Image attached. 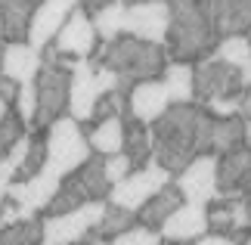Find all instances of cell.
<instances>
[{
    "label": "cell",
    "mask_w": 251,
    "mask_h": 245,
    "mask_svg": "<svg viewBox=\"0 0 251 245\" xmlns=\"http://www.w3.org/2000/svg\"><path fill=\"white\" fill-rule=\"evenodd\" d=\"M81 6V0H41L31 16V28H28V44L34 50H47L56 34L62 31V25L69 22V16Z\"/></svg>",
    "instance_id": "cell-11"
},
{
    "label": "cell",
    "mask_w": 251,
    "mask_h": 245,
    "mask_svg": "<svg viewBox=\"0 0 251 245\" xmlns=\"http://www.w3.org/2000/svg\"><path fill=\"white\" fill-rule=\"evenodd\" d=\"M192 245H236L229 236H217V233H205L199 242H192Z\"/></svg>",
    "instance_id": "cell-36"
},
{
    "label": "cell",
    "mask_w": 251,
    "mask_h": 245,
    "mask_svg": "<svg viewBox=\"0 0 251 245\" xmlns=\"http://www.w3.org/2000/svg\"><path fill=\"white\" fill-rule=\"evenodd\" d=\"M121 3H137V0H121Z\"/></svg>",
    "instance_id": "cell-43"
},
{
    "label": "cell",
    "mask_w": 251,
    "mask_h": 245,
    "mask_svg": "<svg viewBox=\"0 0 251 245\" xmlns=\"http://www.w3.org/2000/svg\"><path fill=\"white\" fill-rule=\"evenodd\" d=\"M44 140H47V164L59 174V177H69V174H78L87 162H90V140H87L84 127L65 115V118L53 121L50 127L44 131Z\"/></svg>",
    "instance_id": "cell-3"
},
{
    "label": "cell",
    "mask_w": 251,
    "mask_h": 245,
    "mask_svg": "<svg viewBox=\"0 0 251 245\" xmlns=\"http://www.w3.org/2000/svg\"><path fill=\"white\" fill-rule=\"evenodd\" d=\"M165 245H174V242H165Z\"/></svg>",
    "instance_id": "cell-47"
},
{
    "label": "cell",
    "mask_w": 251,
    "mask_h": 245,
    "mask_svg": "<svg viewBox=\"0 0 251 245\" xmlns=\"http://www.w3.org/2000/svg\"><path fill=\"white\" fill-rule=\"evenodd\" d=\"M168 31H171V3L168 0H137V3H127L124 34L165 47Z\"/></svg>",
    "instance_id": "cell-7"
},
{
    "label": "cell",
    "mask_w": 251,
    "mask_h": 245,
    "mask_svg": "<svg viewBox=\"0 0 251 245\" xmlns=\"http://www.w3.org/2000/svg\"><path fill=\"white\" fill-rule=\"evenodd\" d=\"M245 245H251V236H248V242H245Z\"/></svg>",
    "instance_id": "cell-46"
},
{
    "label": "cell",
    "mask_w": 251,
    "mask_h": 245,
    "mask_svg": "<svg viewBox=\"0 0 251 245\" xmlns=\"http://www.w3.org/2000/svg\"><path fill=\"white\" fill-rule=\"evenodd\" d=\"M137 214L127 211V208H118V205H109L102 214V220H100V227H96L93 233L100 236L102 242H112V239H118L124 236V233H130L133 227H137Z\"/></svg>",
    "instance_id": "cell-25"
},
{
    "label": "cell",
    "mask_w": 251,
    "mask_h": 245,
    "mask_svg": "<svg viewBox=\"0 0 251 245\" xmlns=\"http://www.w3.org/2000/svg\"><path fill=\"white\" fill-rule=\"evenodd\" d=\"M16 96H19V84L0 72V100H6L9 106H16Z\"/></svg>",
    "instance_id": "cell-35"
},
{
    "label": "cell",
    "mask_w": 251,
    "mask_h": 245,
    "mask_svg": "<svg viewBox=\"0 0 251 245\" xmlns=\"http://www.w3.org/2000/svg\"><path fill=\"white\" fill-rule=\"evenodd\" d=\"M124 13H127V3L112 0L105 9H100L96 16H90L96 34H100V44H112V41H118V37L124 34Z\"/></svg>",
    "instance_id": "cell-24"
},
{
    "label": "cell",
    "mask_w": 251,
    "mask_h": 245,
    "mask_svg": "<svg viewBox=\"0 0 251 245\" xmlns=\"http://www.w3.org/2000/svg\"><path fill=\"white\" fill-rule=\"evenodd\" d=\"M84 134H87L90 149L96 155H118V152H124V118H105V121L87 124Z\"/></svg>",
    "instance_id": "cell-20"
},
{
    "label": "cell",
    "mask_w": 251,
    "mask_h": 245,
    "mask_svg": "<svg viewBox=\"0 0 251 245\" xmlns=\"http://www.w3.org/2000/svg\"><path fill=\"white\" fill-rule=\"evenodd\" d=\"M205 109L214 115V118H233V115H239V109H242V96H224V100L208 103ZM239 118H242V115H239Z\"/></svg>",
    "instance_id": "cell-34"
},
{
    "label": "cell",
    "mask_w": 251,
    "mask_h": 245,
    "mask_svg": "<svg viewBox=\"0 0 251 245\" xmlns=\"http://www.w3.org/2000/svg\"><path fill=\"white\" fill-rule=\"evenodd\" d=\"M0 44H3V19H0Z\"/></svg>",
    "instance_id": "cell-41"
},
{
    "label": "cell",
    "mask_w": 251,
    "mask_h": 245,
    "mask_svg": "<svg viewBox=\"0 0 251 245\" xmlns=\"http://www.w3.org/2000/svg\"><path fill=\"white\" fill-rule=\"evenodd\" d=\"M161 239L165 242H199L201 236L208 233V208H201V205H189L183 202L177 211L171 214V218L161 223Z\"/></svg>",
    "instance_id": "cell-13"
},
{
    "label": "cell",
    "mask_w": 251,
    "mask_h": 245,
    "mask_svg": "<svg viewBox=\"0 0 251 245\" xmlns=\"http://www.w3.org/2000/svg\"><path fill=\"white\" fill-rule=\"evenodd\" d=\"M44 242V220H25L0 233V245H41Z\"/></svg>",
    "instance_id": "cell-28"
},
{
    "label": "cell",
    "mask_w": 251,
    "mask_h": 245,
    "mask_svg": "<svg viewBox=\"0 0 251 245\" xmlns=\"http://www.w3.org/2000/svg\"><path fill=\"white\" fill-rule=\"evenodd\" d=\"M171 183H174V174L168 168H161V164L152 159L146 168L130 171L121 183L112 186L109 205H118V208H127V211L137 214L149 199H155V195L165 190V186H171Z\"/></svg>",
    "instance_id": "cell-5"
},
{
    "label": "cell",
    "mask_w": 251,
    "mask_h": 245,
    "mask_svg": "<svg viewBox=\"0 0 251 245\" xmlns=\"http://www.w3.org/2000/svg\"><path fill=\"white\" fill-rule=\"evenodd\" d=\"M96 245H165V239H161V233L158 230H149V227H133L130 233H124V236L118 239H112V242H96Z\"/></svg>",
    "instance_id": "cell-32"
},
{
    "label": "cell",
    "mask_w": 251,
    "mask_h": 245,
    "mask_svg": "<svg viewBox=\"0 0 251 245\" xmlns=\"http://www.w3.org/2000/svg\"><path fill=\"white\" fill-rule=\"evenodd\" d=\"M124 155L130 159V168H146V164L155 159V149H152V127L140 124L137 118L124 115Z\"/></svg>",
    "instance_id": "cell-18"
},
{
    "label": "cell",
    "mask_w": 251,
    "mask_h": 245,
    "mask_svg": "<svg viewBox=\"0 0 251 245\" xmlns=\"http://www.w3.org/2000/svg\"><path fill=\"white\" fill-rule=\"evenodd\" d=\"M41 68H44V53L34 50L31 44H3V62H0V72H3L6 78H13L16 84L34 81Z\"/></svg>",
    "instance_id": "cell-16"
},
{
    "label": "cell",
    "mask_w": 251,
    "mask_h": 245,
    "mask_svg": "<svg viewBox=\"0 0 251 245\" xmlns=\"http://www.w3.org/2000/svg\"><path fill=\"white\" fill-rule=\"evenodd\" d=\"M239 72H242V87L248 90V87H251V59H248L242 68H239Z\"/></svg>",
    "instance_id": "cell-39"
},
{
    "label": "cell",
    "mask_w": 251,
    "mask_h": 245,
    "mask_svg": "<svg viewBox=\"0 0 251 245\" xmlns=\"http://www.w3.org/2000/svg\"><path fill=\"white\" fill-rule=\"evenodd\" d=\"M211 131H214V115L205 106H171L152 124L155 162L177 177L189 162L211 152Z\"/></svg>",
    "instance_id": "cell-1"
},
{
    "label": "cell",
    "mask_w": 251,
    "mask_h": 245,
    "mask_svg": "<svg viewBox=\"0 0 251 245\" xmlns=\"http://www.w3.org/2000/svg\"><path fill=\"white\" fill-rule=\"evenodd\" d=\"M9 112H13V106H9L6 100H0V121H3V118H6Z\"/></svg>",
    "instance_id": "cell-40"
},
{
    "label": "cell",
    "mask_w": 251,
    "mask_h": 245,
    "mask_svg": "<svg viewBox=\"0 0 251 245\" xmlns=\"http://www.w3.org/2000/svg\"><path fill=\"white\" fill-rule=\"evenodd\" d=\"M245 37H248V41H251V31H248V34H245Z\"/></svg>",
    "instance_id": "cell-45"
},
{
    "label": "cell",
    "mask_w": 251,
    "mask_h": 245,
    "mask_svg": "<svg viewBox=\"0 0 251 245\" xmlns=\"http://www.w3.org/2000/svg\"><path fill=\"white\" fill-rule=\"evenodd\" d=\"M239 115H242L245 121H251V87L242 90V109H239Z\"/></svg>",
    "instance_id": "cell-38"
},
{
    "label": "cell",
    "mask_w": 251,
    "mask_h": 245,
    "mask_svg": "<svg viewBox=\"0 0 251 245\" xmlns=\"http://www.w3.org/2000/svg\"><path fill=\"white\" fill-rule=\"evenodd\" d=\"M0 62H3V44H0Z\"/></svg>",
    "instance_id": "cell-42"
},
{
    "label": "cell",
    "mask_w": 251,
    "mask_h": 245,
    "mask_svg": "<svg viewBox=\"0 0 251 245\" xmlns=\"http://www.w3.org/2000/svg\"><path fill=\"white\" fill-rule=\"evenodd\" d=\"M28 136V124L19 118L16 112H9L3 121H0V152H9L19 140Z\"/></svg>",
    "instance_id": "cell-31"
},
{
    "label": "cell",
    "mask_w": 251,
    "mask_h": 245,
    "mask_svg": "<svg viewBox=\"0 0 251 245\" xmlns=\"http://www.w3.org/2000/svg\"><path fill=\"white\" fill-rule=\"evenodd\" d=\"M13 112L28 124V131H31V124H34V118H37V84H34V81L19 84V96H16Z\"/></svg>",
    "instance_id": "cell-30"
},
{
    "label": "cell",
    "mask_w": 251,
    "mask_h": 245,
    "mask_svg": "<svg viewBox=\"0 0 251 245\" xmlns=\"http://www.w3.org/2000/svg\"><path fill=\"white\" fill-rule=\"evenodd\" d=\"M93 202L90 192H87V186L81 180V174H69V177H62L59 183V192L53 195L50 208L44 211V218H59V214H69V211H78L81 205Z\"/></svg>",
    "instance_id": "cell-22"
},
{
    "label": "cell",
    "mask_w": 251,
    "mask_h": 245,
    "mask_svg": "<svg viewBox=\"0 0 251 245\" xmlns=\"http://www.w3.org/2000/svg\"><path fill=\"white\" fill-rule=\"evenodd\" d=\"M96 47H100V34H96V28H93V19L84 6H78L47 50L56 53V56H65V59L84 62V59H93Z\"/></svg>",
    "instance_id": "cell-9"
},
{
    "label": "cell",
    "mask_w": 251,
    "mask_h": 245,
    "mask_svg": "<svg viewBox=\"0 0 251 245\" xmlns=\"http://www.w3.org/2000/svg\"><path fill=\"white\" fill-rule=\"evenodd\" d=\"M211 22L217 37L251 31V0H211Z\"/></svg>",
    "instance_id": "cell-15"
},
{
    "label": "cell",
    "mask_w": 251,
    "mask_h": 245,
    "mask_svg": "<svg viewBox=\"0 0 251 245\" xmlns=\"http://www.w3.org/2000/svg\"><path fill=\"white\" fill-rule=\"evenodd\" d=\"M248 183H251V149H248V146L220 155V159H217L220 195H226V199H242V192L248 190Z\"/></svg>",
    "instance_id": "cell-14"
},
{
    "label": "cell",
    "mask_w": 251,
    "mask_h": 245,
    "mask_svg": "<svg viewBox=\"0 0 251 245\" xmlns=\"http://www.w3.org/2000/svg\"><path fill=\"white\" fill-rule=\"evenodd\" d=\"M93 65L112 68V72L121 78V90L130 93L133 84L152 81V78L165 75L168 53H165V47H158V44H146V41H137V37H130V34H121L118 41L96 47Z\"/></svg>",
    "instance_id": "cell-2"
},
{
    "label": "cell",
    "mask_w": 251,
    "mask_h": 245,
    "mask_svg": "<svg viewBox=\"0 0 251 245\" xmlns=\"http://www.w3.org/2000/svg\"><path fill=\"white\" fill-rule=\"evenodd\" d=\"M109 3H112V0H81V6H84V9H87L90 16H96L100 9H105Z\"/></svg>",
    "instance_id": "cell-37"
},
{
    "label": "cell",
    "mask_w": 251,
    "mask_h": 245,
    "mask_svg": "<svg viewBox=\"0 0 251 245\" xmlns=\"http://www.w3.org/2000/svg\"><path fill=\"white\" fill-rule=\"evenodd\" d=\"M37 84V118L28 134H44L53 121L69 115V96H72V72L59 65L44 62V68L34 78Z\"/></svg>",
    "instance_id": "cell-4"
},
{
    "label": "cell",
    "mask_w": 251,
    "mask_h": 245,
    "mask_svg": "<svg viewBox=\"0 0 251 245\" xmlns=\"http://www.w3.org/2000/svg\"><path fill=\"white\" fill-rule=\"evenodd\" d=\"M183 205V195H180V190L177 186H165L155 199H149L143 208L137 211V220H140V227H149V230H161V223H165L174 211H177Z\"/></svg>",
    "instance_id": "cell-21"
},
{
    "label": "cell",
    "mask_w": 251,
    "mask_h": 245,
    "mask_svg": "<svg viewBox=\"0 0 251 245\" xmlns=\"http://www.w3.org/2000/svg\"><path fill=\"white\" fill-rule=\"evenodd\" d=\"M161 84L168 87L171 106H192L196 103V65L189 62H168Z\"/></svg>",
    "instance_id": "cell-19"
},
{
    "label": "cell",
    "mask_w": 251,
    "mask_h": 245,
    "mask_svg": "<svg viewBox=\"0 0 251 245\" xmlns=\"http://www.w3.org/2000/svg\"><path fill=\"white\" fill-rule=\"evenodd\" d=\"M245 146V118H214V131H211V155H226L233 149Z\"/></svg>",
    "instance_id": "cell-23"
},
{
    "label": "cell",
    "mask_w": 251,
    "mask_h": 245,
    "mask_svg": "<svg viewBox=\"0 0 251 245\" xmlns=\"http://www.w3.org/2000/svg\"><path fill=\"white\" fill-rule=\"evenodd\" d=\"M44 168H47V140H44V134H31V146H28L25 164L19 168L16 180H31L34 174H41Z\"/></svg>",
    "instance_id": "cell-29"
},
{
    "label": "cell",
    "mask_w": 251,
    "mask_h": 245,
    "mask_svg": "<svg viewBox=\"0 0 251 245\" xmlns=\"http://www.w3.org/2000/svg\"><path fill=\"white\" fill-rule=\"evenodd\" d=\"M214 56L217 59H224L229 65L242 68L248 59H251V41L245 34H233V37H220V44L214 47Z\"/></svg>",
    "instance_id": "cell-27"
},
{
    "label": "cell",
    "mask_w": 251,
    "mask_h": 245,
    "mask_svg": "<svg viewBox=\"0 0 251 245\" xmlns=\"http://www.w3.org/2000/svg\"><path fill=\"white\" fill-rule=\"evenodd\" d=\"M0 155H3V152H0Z\"/></svg>",
    "instance_id": "cell-48"
},
{
    "label": "cell",
    "mask_w": 251,
    "mask_h": 245,
    "mask_svg": "<svg viewBox=\"0 0 251 245\" xmlns=\"http://www.w3.org/2000/svg\"><path fill=\"white\" fill-rule=\"evenodd\" d=\"M41 0H0V19H3V44H28L31 16Z\"/></svg>",
    "instance_id": "cell-17"
},
{
    "label": "cell",
    "mask_w": 251,
    "mask_h": 245,
    "mask_svg": "<svg viewBox=\"0 0 251 245\" xmlns=\"http://www.w3.org/2000/svg\"><path fill=\"white\" fill-rule=\"evenodd\" d=\"M41 245H56V242H47V239H44V242H41Z\"/></svg>",
    "instance_id": "cell-44"
},
{
    "label": "cell",
    "mask_w": 251,
    "mask_h": 245,
    "mask_svg": "<svg viewBox=\"0 0 251 245\" xmlns=\"http://www.w3.org/2000/svg\"><path fill=\"white\" fill-rule=\"evenodd\" d=\"M174 186L180 190L183 202L208 208V205L220 195V186H217V155L208 152V155H199L196 162H189L186 168L174 177Z\"/></svg>",
    "instance_id": "cell-10"
},
{
    "label": "cell",
    "mask_w": 251,
    "mask_h": 245,
    "mask_svg": "<svg viewBox=\"0 0 251 245\" xmlns=\"http://www.w3.org/2000/svg\"><path fill=\"white\" fill-rule=\"evenodd\" d=\"M242 72L236 65L217 59L214 53L208 59L196 62V103L208 106L224 96H242Z\"/></svg>",
    "instance_id": "cell-6"
},
{
    "label": "cell",
    "mask_w": 251,
    "mask_h": 245,
    "mask_svg": "<svg viewBox=\"0 0 251 245\" xmlns=\"http://www.w3.org/2000/svg\"><path fill=\"white\" fill-rule=\"evenodd\" d=\"M78 174H81V180H84V186H87V192H90V199L109 202L112 183H109V177H105V155H96V152H93L90 162H87Z\"/></svg>",
    "instance_id": "cell-26"
},
{
    "label": "cell",
    "mask_w": 251,
    "mask_h": 245,
    "mask_svg": "<svg viewBox=\"0 0 251 245\" xmlns=\"http://www.w3.org/2000/svg\"><path fill=\"white\" fill-rule=\"evenodd\" d=\"M168 109H171V96H168V87L161 84V78L140 81V84L130 87V93H127V115L137 118L140 124L152 127Z\"/></svg>",
    "instance_id": "cell-12"
},
{
    "label": "cell",
    "mask_w": 251,
    "mask_h": 245,
    "mask_svg": "<svg viewBox=\"0 0 251 245\" xmlns=\"http://www.w3.org/2000/svg\"><path fill=\"white\" fill-rule=\"evenodd\" d=\"M130 171H133V168H130V159H127L124 152H118V155H105V177H109L112 186L121 183Z\"/></svg>",
    "instance_id": "cell-33"
},
{
    "label": "cell",
    "mask_w": 251,
    "mask_h": 245,
    "mask_svg": "<svg viewBox=\"0 0 251 245\" xmlns=\"http://www.w3.org/2000/svg\"><path fill=\"white\" fill-rule=\"evenodd\" d=\"M109 208V202H87L81 205L78 211H69V214H59V218H44V239L47 242H56V245H75L81 242L84 236L100 227L102 214Z\"/></svg>",
    "instance_id": "cell-8"
}]
</instances>
